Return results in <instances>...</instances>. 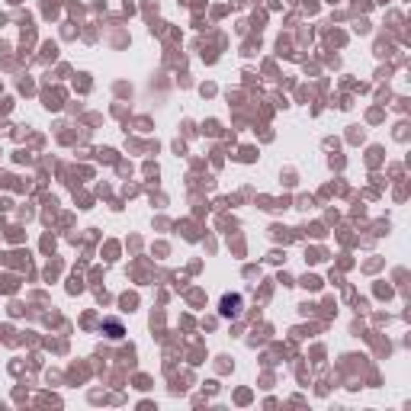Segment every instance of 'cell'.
I'll list each match as a JSON object with an SVG mask.
<instances>
[]
</instances>
